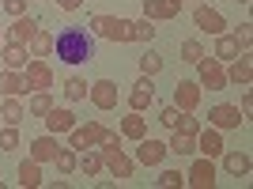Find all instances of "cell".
<instances>
[{
  "mask_svg": "<svg viewBox=\"0 0 253 189\" xmlns=\"http://www.w3.org/2000/svg\"><path fill=\"white\" fill-rule=\"evenodd\" d=\"M174 106L197 114V106H201V84H197V80H178V84H174Z\"/></svg>",
  "mask_w": 253,
  "mask_h": 189,
  "instance_id": "15",
  "label": "cell"
},
{
  "mask_svg": "<svg viewBox=\"0 0 253 189\" xmlns=\"http://www.w3.org/2000/svg\"><path fill=\"white\" fill-rule=\"evenodd\" d=\"M19 147V125H0V151H15Z\"/></svg>",
  "mask_w": 253,
  "mask_h": 189,
  "instance_id": "37",
  "label": "cell"
},
{
  "mask_svg": "<svg viewBox=\"0 0 253 189\" xmlns=\"http://www.w3.org/2000/svg\"><path fill=\"white\" fill-rule=\"evenodd\" d=\"M223 170L231 174V178H250V170H253V159L250 151H223Z\"/></svg>",
  "mask_w": 253,
  "mask_h": 189,
  "instance_id": "18",
  "label": "cell"
},
{
  "mask_svg": "<svg viewBox=\"0 0 253 189\" xmlns=\"http://www.w3.org/2000/svg\"><path fill=\"white\" fill-rule=\"evenodd\" d=\"M87 98L95 102V110H102V114H110V110H117V84L114 80H95V84L87 87Z\"/></svg>",
  "mask_w": 253,
  "mask_h": 189,
  "instance_id": "9",
  "label": "cell"
},
{
  "mask_svg": "<svg viewBox=\"0 0 253 189\" xmlns=\"http://www.w3.org/2000/svg\"><path fill=\"white\" fill-rule=\"evenodd\" d=\"M19 182L23 189H38V186H45V178H42V163H34V159H23L19 163Z\"/></svg>",
  "mask_w": 253,
  "mask_h": 189,
  "instance_id": "21",
  "label": "cell"
},
{
  "mask_svg": "<svg viewBox=\"0 0 253 189\" xmlns=\"http://www.w3.org/2000/svg\"><path fill=\"white\" fill-rule=\"evenodd\" d=\"M49 110H53V94L49 91H34L31 102H27V114H31V117H45Z\"/></svg>",
  "mask_w": 253,
  "mask_h": 189,
  "instance_id": "29",
  "label": "cell"
},
{
  "mask_svg": "<svg viewBox=\"0 0 253 189\" xmlns=\"http://www.w3.org/2000/svg\"><path fill=\"white\" fill-rule=\"evenodd\" d=\"M238 53H242V49H238V42H234V34H227V31H223V34H215V53H211L215 61H223V64H227V61H234Z\"/></svg>",
  "mask_w": 253,
  "mask_h": 189,
  "instance_id": "26",
  "label": "cell"
},
{
  "mask_svg": "<svg viewBox=\"0 0 253 189\" xmlns=\"http://www.w3.org/2000/svg\"><path fill=\"white\" fill-rule=\"evenodd\" d=\"M0 46H4V31H0Z\"/></svg>",
  "mask_w": 253,
  "mask_h": 189,
  "instance_id": "46",
  "label": "cell"
},
{
  "mask_svg": "<svg viewBox=\"0 0 253 189\" xmlns=\"http://www.w3.org/2000/svg\"><path fill=\"white\" fill-rule=\"evenodd\" d=\"M0 61H4V68H23V64L31 61V53H27V46H19V42H4L0 46Z\"/></svg>",
  "mask_w": 253,
  "mask_h": 189,
  "instance_id": "24",
  "label": "cell"
},
{
  "mask_svg": "<svg viewBox=\"0 0 253 189\" xmlns=\"http://www.w3.org/2000/svg\"><path fill=\"white\" fill-rule=\"evenodd\" d=\"M53 163H57V174H76V147H57V155H53Z\"/></svg>",
  "mask_w": 253,
  "mask_h": 189,
  "instance_id": "31",
  "label": "cell"
},
{
  "mask_svg": "<svg viewBox=\"0 0 253 189\" xmlns=\"http://www.w3.org/2000/svg\"><path fill=\"white\" fill-rule=\"evenodd\" d=\"M144 15H148L151 23H170V19H178V8L170 4V0H144Z\"/></svg>",
  "mask_w": 253,
  "mask_h": 189,
  "instance_id": "22",
  "label": "cell"
},
{
  "mask_svg": "<svg viewBox=\"0 0 253 189\" xmlns=\"http://www.w3.org/2000/svg\"><path fill=\"white\" fill-rule=\"evenodd\" d=\"M223 151H227V144H223V133L219 129H201L197 133V155H204V159H219Z\"/></svg>",
  "mask_w": 253,
  "mask_h": 189,
  "instance_id": "14",
  "label": "cell"
},
{
  "mask_svg": "<svg viewBox=\"0 0 253 189\" xmlns=\"http://www.w3.org/2000/svg\"><path fill=\"white\" fill-rule=\"evenodd\" d=\"M208 125L219 129V133H231V129L246 125V117H242V110H238L234 102H215V106L208 110Z\"/></svg>",
  "mask_w": 253,
  "mask_h": 189,
  "instance_id": "6",
  "label": "cell"
},
{
  "mask_svg": "<svg viewBox=\"0 0 253 189\" xmlns=\"http://www.w3.org/2000/svg\"><path fill=\"white\" fill-rule=\"evenodd\" d=\"M174 129H178V133H189V137H197V133H201V117L193 114V110H181L178 121H174Z\"/></svg>",
  "mask_w": 253,
  "mask_h": 189,
  "instance_id": "35",
  "label": "cell"
},
{
  "mask_svg": "<svg viewBox=\"0 0 253 189\" xmlns=\"http://www.w3.org/2000/svg\"><path fill=\"white\" fill-rule=\"evenodd\" d=\"M155 186L159 189H181V186H185V174H181V170H159Z\"/></svg>",
  "mask_w": 253,
  "mask_h": 189,
  "instance_id": "36",
  "label": "cell"
},
{
  "mask_svg": "<svg viewBox=\"0 0 253 189\" xmlns=\"http://www.w3.org/2000/svg\"><path fill=\"white\" fill-rule=\"evenodd\" d=\"M193 68H197V84L208 87V91H227V87H231L227 84V64L215 61V57H208V53H204Z\"/></svg>",
  "mask_w": 253,
  "mask_h": 189,
  "instance_id": "4",
  "label": "cell"
},
{
  "mask_svg": "<svg viewBox=\"0 0 253 189\" xmlns=\"http://www.w3.org/2000/svg\"><path fill=\"white\" fill-rule=\"evenodd\" d=\"M215 182H219L215 163L204 159V155H197V159H193V167L185 170V186H193V189H215Z\"/></svg>",
  "mask_w": 253,
  "mask_h": 189,
  "instance_id": "5",
  "label": "cell"
},
{
  "mask_svg": "<svg viewBox=\"0 0 253 189\" xmlns=\"http://www.w3.org/2000/svg\"><path fill=\"white\" fill-rule=\"evenodd\" d=\"M155 23L148 19V15H140V19H132V42H151L155 38Z\"/></svg>",
  "mask_w": 253,
  "mask_h": 189,
  "instance_id": "34",
  "label": "cell"
},
{
  "mask_svg": "<svg viewBox=\"0 0 253 189\" xmlns=\"http://www.w3.org/2000/svg\"><path fill=\"white\" fill-rule=\"evenodd\" d=\"M178 114H181V110H178V106H174V102H170V106H163V110H159V125H163V129H174V121H178Z\"/></svg>",
  "mask_w": 253,
  "mask_h": 189,
  "instance_id": "40",
  "label": "cell"
},
{
  "mask_svg": "<svg viewBox=\"0 0 253 189\" xmlns=\"http://www.w3.org/2000/svg\"><path fill=\"white\" fill-rule=\"evenodd\" d=\"M80 129H84V137H87V147H98L110 133H114V129H106L102 121H87V125H80Z\"/></svg>",
  "mask_w": 253,
  "mask_h": 189,
  "instance_id": "32",
  "label": "cell"
},
{
  "mask_svg": "<svg viewBox=\"0 0 253 189\" xmlns=\"http://www.w3.org/2000/svg\"><path fill=\"white\" fill-rule=\"evenodd\" d=\"M178 53H181V61H185V64H197V61L204 57V46L197 42V38H189V42H181Z\"/></svg>",
  "mask_w": 253,
  "mask_h": 189,
  "instance_id": "38",
  "label": "cell"
},
{
  "mask_svg": "<svg viewBox=\"0 0 253 189\" xmlns=\"http://www.w3.org/2000/svg\"><path fill=\"white\" fill-rule=\"evenodd\" d=\"M170 4H174V8H178V11H181V4H185V0H170Z\"/></svg>",
  "mask_w": 253,
  "mask_h": 189,
  "instance_id": "44",
  "label": "cell"
},
{
  "mask_svg": "<svg viewBox=\"0 0 253 189\" xmlns=\"http://www.w3.org/2000/svg\"><path fill=\"white\" fill-rule=\"evenodd\" d=\"M57 8H61V11H80V8H84V0H57Z\"/></svg>",
  "mask_w": 253,
  "mask_h": 189,
  "instance_id": "43",
  "label": "cell"
},
{
  "mask_svg": "<svg viewBox=\"0 0 253 189\" xmlns=\"http://www.w3.org/2000/svg\"><path fill=\"white\" fill-rule=\"evenodd\" d=\"M87 80L84 76H68V80H64V98H68V102H84L87 98Z\"/></svg>",
  "mask_w": 253,
  "mask_h": 189,
  "instance_id": "30",
  "label": "cell"
},
{
  "mask_svg": "<svg viewBox=\"0 0 253 189\" xmlns=\"http://www.w3.org/2000/svg\"><path fill=\"white\" fill-rule=\"evenodd\" d=\"M167 155H170L167 140H155V137L136 140V163H140V167H163Z\"/></svg>",
  "mask_w": 253,
  "mask_h": 189,
  "instance_id": "8",
  "label": "cell"
},
{
  "mask_svg": "<svg viewBox=\"0 0 253 189\" xmlns=\"http://www.w3.org/2000/svg\"><path fill=\"white\" fill-rule=\"evenodd\" d=\"M53 53L68 68H80L95 57V34L84 31V27H64L61 34H53Z\"/></svg>",
  "mask_w": 253,
  "mask_h": 189,
  "instance_id": "1",
  "label": "cell"
},
{
  "mask_svg": "<svg viewBox=\"0 0 253 189\" xmlns=\"http://www.w3.org/2000/svg\"><path fill=\"white\" fill-rule=\"evenodd\" d=\"M38 27L42 23L34 19V15H15L8 27V34H4V42H19V46H31V38L38 34Z\"/></svg>",
  "mask_w": 253,
  "mask_h": 189,
  "instance_id": "12",
  "label": "cell"
},
{
  "mask_svg": "<svg viewBox=\"0 0 253 189\" xmlns=\"http://www.w3.org/2000/svg\"><path fill=\"white\" fill-rule=\"evenodd\" d=\"M193 23H197V31L211 34V38L227 31V19H223V11L208 8V4H197V8H193Z\"/></svg>",
  "mask_w": 253,
  "mask_h": 189,
  "instance_id": "11",
  "label": "cell"
},
{
  "mask_svg": "<svg viewBox=\"0 0 253 189\" xmlns=\"http://www.w3.org/2000/svg\"><path fill=\"white\" fill-rule=\"evenodd\" d=\"M0 94H4V98H19V94H27L23 68H4V72H0Z\"/></svg>",
  "mask_w": 253,
  "mask_h": 189,
  "instance_id": "20",
  "label": "cell"
},
{
  "mask_svg": "<svg viewBox=\"0 0 253 189\" xmlns=\"http://www.w3.org/2000/svg\"><path fill=\"white\" fill-rule=\"evenodd\" d=\"M98 151H102V167L110 170L117 182H125V178H132V174H136V163L121 151V133H117V129L102 140V144H98Z\"/></svg>",
  "mask_w": 253,
  "mask_h": 189,
  "instance_id": "2",
  "label": "cell"
},
{
  "mask_svg": "<svg viewBox=\"0 0 253 189\" xmlns=\"http://www.w3.org/2000/svg\"><path fill=\"white\" fill-rule=\"evenodd\" d=\"M117 133H121V140H144L148 137V117L140 114V110H128V114L121 117Z\"/></svg>",
  "mask_w": 253,
  "mask_h": 189,
  "instance_id": "16",
  "label": "cell"
},
{
  "mask_svg": "<svg viewBox=\"0 0 253 189\" xmlns=\"http://www.w3.org/2000/svg\"><path fill=\"white\" fill-rule=\"evenodd\" d=\"M167 147L174 151V155H197V137H189V133H178V129H170Z\"/></svg>",
  "mask_w": 253,
  "mask_h": 189,
  "instance_id": "25",
  "label": "cell"
},
{
  "mask_svg": "<svg viewBox=\"0 0 253 189\" xmlns=\"http://www.w3.org/2000/svg\"><path fill=\"white\" fill-rule=\"evenodd\" d=\"M91 34L106 42H132V19L125 15H91Z\"/></svg>",
  "mask_w": 253,
  "mask_h": 189,
  "instance_id": "3",
  "label": "cell"
},
{
  "mask_svg": "<svg viewBox=\"0 0 253 189\" xmlns=\"http://www.w3.org/2000/svg\"><path fill=\"white\" fill-rule=\"evenodd\" d=\"M57 147H61V140L53 137V133H42V137L31 140V159H34V163H53Z\"/></svg>",
  "mask_w": 253,
  "mask_h": 189,
  "instance_id": "19",
  "label": "cell"
},
{
  "mask_svg": "<svg viewBox=\"0 0 253 189\" xmlns=\"http://www.w3.org/2000/svg\"><path fill=\"white\" fill-rule=\"evenodd\" d=\"M23 117H27V106L19 98H4L0 102V121L4 125H23Z\"/></svg>",
  "mask_w": 253,
  "mask_h": 189,
  "instance_id": "27",
  "label": "cell"
},
{
  "mask_svg": "<svg viewBox=\"0 0 253 189\" xmlns=\"http://www.w3.org/2000/svg\"><path fill=\"white\" fill-rule=\"evenodd\" d=\"M0 8L8 11L11 19H15V15H27V0H4V4H0Z\"/></svg>",
  "mask_w": 253,
  "mask_h": 189,
  "instance_id": "41",
  "label": "cell"
},
{
  "mask_svg": "<svg viewBox=\"0 0 253 189\" xmlns=\"http://www.w3.org/2000/svg\"><path fill=\"white\" fill-rule=\"evenodd\" d=\"M76 170H80V174H87V178H98V174H102V151H98V147H84V155H80V163H76Z\"/></svg>",
  "mask_w": 253,
  "mask_h": 189,
  "instance_id": "23",
  "label": "cell"
},
{
  "mask_svg": "<svg viewBox=\"0 0 253 189\" xmlns=\"http://www.w3.org/2000/svg\"><path fill=\"white\" fill-rule=\"evenodd\" d=\"M23 80H27V91H49L53 68L45 64V57H31V61L23 64Z\"/></svg>",
  "mask_w": 253,
  "mask_h": 189,
  "instance_id": "7",
  "label": "cell"
},
{
  "mask_svg": "<svg viewBox=\"0 0 253 189\" xmlns=\"http://www.w3.org/2000/svg\"><path fill=\"white\" fill-rule=\"evenodd\" d=\"M42 121H45V133H53V137H68V133L80 125V117H76L68 106H53Z\"/></svg>",
  "mask_w": 253,
  "mask_h": 189,
  "instance_id": "10",
  "label": "cell"
},
{
  "mask_svg": "<svg viewBox=\"0 0 253 189\" xmlns=\"http://www.w3.org/2000/svg\"><path fill=\"white\" fill-rule=\"evenodd\" d=\"M53 53V34L38 27V34L31 38V57H49Z\"/></svg>",
  "mask_w": 253,
  "mask_h": 189,
  "instance_id": "33",
  "label": "cell"
},
{
  "mask_svg": "<svg viewBox=\"0 0 253 189\" xmlns=\"http://www.w3.org/2000/svg\"><path fill=\"white\" fill-rule=\"evenodd\" d=\"M234 4H253V0H234Z\"/></svg>",
  "mask_w": 253,
  "mask_h": 189,
  "instance_id": "45",
  "label": "cell"
},
{
  "mask_svg": "<svg viewBox=\"0 0 253 189\" xmlns=\"http://www.w3.org/2000/svg\"><path fill=\"white\" fill-rule=\"evenodd\" d=\"M155 106V84H151V76H140L136 84H132V91H128V110H151Z\"/></svg>",
  "mask_w": 253,
  "mask_h": 189,
  "instance_id": "13",
  "label": "cell"
},
{
  "mask_svg": "<svg viewBox=\"0 0 253 189\" xmlns=\"http://www.w3.org/2000/svg\"><path fill=\"white\" fill-rule=\"evenodd\" d=\"M136 68H140V76H151V80H155V76L167 68V61H163L155 49H144V53H140V61H136Z\"/></svg>",
  "mask_w": 253,
  "mask_h": 189,
  "instance_id": "28",
  "label": "cell"
},
{
  "mask_svg": "<svg viewBox=\"0 0 253 189\" xmlns=\"http://www.w3.org/2000/svg\"><path fill=\"white\" fill-rule=\"evenodd\" d=\"M227 84H238V87H250L253 84V57L250 53H238L227 68Z\"/></svg>",
  "mask_w": 253,
  "mask_h": 189,
  "instance_id": "17",
  "label": "cell"
},
{
  "mask_svg": "<svg viewBox=\"0 0 253 189\" xmlns=\"http://www.w3.org/2000/svg\"><path fill=\"white\" fill-rule=\"evenodd\" d=\"M0 125H4V121H0Z\"/></svg>",
  "mask_w": 253,
  "mask_h": 189,
  "instance_id": "47",
  "label": "cell"
},
{
  "mask_svg": "<svg viewBox=\"0 0 253 189\" xmlns=\"http://www.w3.org/2000/svg\"><path fill=\"white\" fill-rule=\"evenodd\" d=\"M238 110H242V117L250 121V114H253V94H250V91H242V102H238Z\"/></svg>",
  "mask_w": 253,
  "mask_h": 189,
  "instance_id": "42",
  "label": "cell"
},
{
  "mask_svg": "<svg viewBox=\"0 0 253 189\" xmlns=\"http://www.w3.org/2000/svg\"><path fill=\"white\" fill-rule=\"evenodd\" d=\"M234 42H238V49H242V53H250V46H253V23H238V27H234Z\"/></svg>",
  "mask_w": 253,
  "mask_h": 189,
  "instance_id": "39",
  "label": "cell"
}]
</instances>
